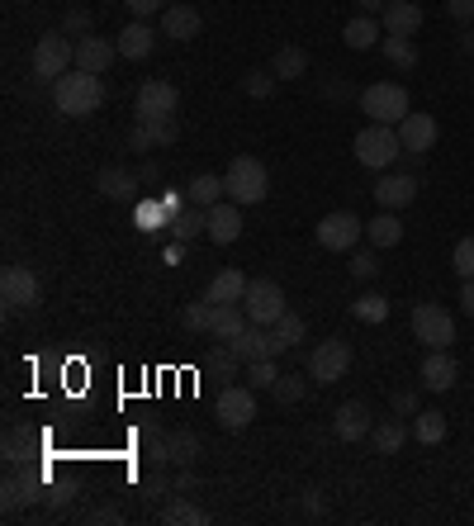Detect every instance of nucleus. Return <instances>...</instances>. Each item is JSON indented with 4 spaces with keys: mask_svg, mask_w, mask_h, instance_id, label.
Returning <instances> with one entry per match:
<instances>
[{
    "mask_svg": "<svg viewBox=\"0 0 474 526\" xmlns=\"http://www.w3.org/2000/svg\"><path fill=\"white\" fill-rule=\"evenodd\" d=\"M53 105L67 114V119H91L95 109L105 105V81L95 72H81L72 67L67 76H57L53 81Z\"/></svg>",
    "mask_w": 474,
    "mask_h": 526,
    "instance_id": "obj_1",
    "label": "nucleus"
},
{
    "mask_svg": "<svg viewBox=\"0 0 474 526\" xmlns=\"http://www.w3.org/2000/svg\"><path fill=\"white\" fill-rule=\"evenodd\" d=\"M351 152H356V162H361L365 171H389L394 157L403 152V138L394 124H365L361 133H356Z\"/></svg>",
    "mask_w": 474,
    "mask_h": 526,
    "instance_id": "obj_2",
    "label": "nucleus"
},
{
    "mask_svg": "<svg viewBox=\"0 0 474 526\" xmlns=\"http://www.w3.org/2000/svg\"><path fill=\"white\" fill-rule=\"evenodd\" d=\"M223 185H228V200L233 204H261L271 195V176L256 157H233L228 171H223Z\"/></svg>",
    "mask_w": 474,
    "mask_h": 526,
    "instance_id": "obj_3",
    "label": "nucleus"
},
{
    "mask_svg": "<svg viewBox=\"0 0 474 526\" xmlns=\"http://www.w3.org/2000/svg\"><path fill=\"white\" fill-rule=\"evenodd\" d=\"M67 67H76V43H67V34H62V29H53V34L38 38L34 57H29V72H34V81H48V86H53L57 76H67Z\"/></svg>",
    "mask_w": 474,
    "mask_h": 526,
    "instance_id": "obj_4",
    "label": "nucleus"
},
{
    "mask_svg": "<svg viewBox=\"0 0 474 526\" xmlns=\"http://www.w3.org/2000/svg\"><path fill=\"white\" fill-rule=\"evenodd\" d=\"M361 109L370 114V124H394V128L413 114V109H408V91H403L399 81H375V86H365Z\"/></svg>",
    "mask_w": 474,
    "mask_h": 526,
    "instance_id": "obj_5",
    "label": "nucleus"
},
{
    "mask_svg": "<svg viewBox=\"0 0 474 526\" xmlns=\"http://www.w3.org/2000/svg\"><path fill=\"white\" fill-rule=\"evenodd\" d=\"M0 304L10 313H34L43 304V285H38V275L29 266H5L0 275Z\"/></svg>",
    "mask_w": 474,
    "mask_h": 526,
    "instance_id": "obj_6",
    "label": "nucleus"
},
{
    "mask_svg": "<svg viewBox=\"0 0 474 526\" xmlns=\"http://www.w3.org/2000/svg\"><path fill=\"white\" fill-rule=\"evenodd\" d=\"M351 370V342L347 337H328L309 351V380L313 384H337Z\"/></svg>",
    "mask_w": 474,
    "mask_h": 526,
    "instance_id": "obj_7",
    "label": "nucleus"
},
{
    "mask_svg": "<svg viewBox=\"0 0 474 526\" xmlns=\"http://www.w3.org/2000/svg\"><path fill=\"white\" fill-rule=\"evenodd\" d=\"M313 237H318V247H323V252H356V242L365 237V223L351 214V209H337V214L318 218Z\"/></svg>",
    "mask_w": 474,
    "mask_h": 526,
    "instance_id": "obj_8",
    "label": "nucleus"
},
{
    "mask_svg": "<svg viewBox=\"0 0 474 526\" xmlns=\"http://www.w3.org/2000/svg\"><path fill=\"white\" fill-rule=\"evenodd\" d=\"M413 337H418L427 351H451V342H456V318L441 309V304H418V309H413Z\"/></svg>",
    "mask_w": 474,
    "mask_h": 526,
    "instance_id": "obj_9",
    "label": "nucleus"
},
{
    "mask_svg": "<svg viewBox=\"0 0 474 526\" xmlns=\"http://www.w3.org/2000/svg\"><path fill=\"white\" fill-rule=\"evenodd\" d=\"M214 413H219L223 432H247V427L256 422V394L247 389V384H223Z\"/></svg>",
    "mask_w": 474,
    "mask_h": 526,
    "instance_id": "obj_10",
    "label": "nucleus"
},
{
    "mask_svg": "<svg viewBox=\"0 0 474 526\" xmlns=\"http://www.w3.org/2000/svg\"><path fill=\"white\" fill-rule=\"evenodd\" d=\"M242 309H247V318L261 327H275L280 318H285V290L275 285V280H252L247 285V294H242Z\"/></svg>",
    "mask_w": 474,
    "mask_h": 526,
    "instance_id": "obj_11",
    "label": "nucleus"
},
{
    "mask_svg": "<svg viewBox=\"0 0 474 526\" xmlns=\"http://www.w3.org/2000/svg\"><path fill=\"white\" fill-rule=\"evenodd\" d=\"M38 489H43V474H29V470H19V465H10L5 484H0V508H5V517H15V512H24L29 503H38Z\"/></svg>",
    "mask_w": 474,
    "mask_h": 526,
    "instance_id": "obj_12",
    "label": "nucleus"
},
{
    "mask_svg": "<svg viewBox=\"0 0 474 526\" xmlns=\"http://www.w3.org/2000/svg\"><path fill=\"white\" fill-rule=\"evenodd\" d=\"M133 109H138V119H166V114L181 109V91H176L171 81H143Z\"/></svg>",
    "mask_w": 474,
    "mask_h": 526,
    "instance_id": "obj_13",
    "label": "nucleus"
},
{
    "mask_svg": "<svg viewBox=\"0 0 474 526\" xmlns=\"http://www.w3.org/2000/svg\"><path fill=\"white\" fill-rule=\"evenodd\" d=\"M176 138H181L176 114H166V119H138L133 133H128V147H133V152H152V147H171Z\"/></svg>",
    "mask_w": 474,
    "mask_h": 526,
    "instance_id": "obj_14",
    "label": "nucleus"
},
{
    "mask_svg": "<svg viewBox=\"0 0 474 526\" xmlns=\"http://www.w3.org/2000/svg\"><path fill=\"white\" fill-rule=\"evenodd\" d=\"M228 346H233V351H237V356H242L247 365H252V361H266V356H280V342H275V332H271V327H261V323H247Z\"/></svg>",
    "mask_w": 474,
    "mask_h": 526,
    "instance_id": "obj_15",
    "label": "nucleus"
},
{
    "mask_svg": "<svg viewBox=\"0 0 474 526\" xmlns=\"http://www.w3.org/2000/svg\"><path fill=\"white\" fill-rule=\"evenodd\" d=\"M114 57H119V43H110V38H76V67L81 72H95V76H105L114 67Z\"/></svg>",
    "mask_w": 474,
    "mask_h": 526,
    "instance_id": "obj_16",
    "label": "nucleus"
},
{
    "mask_svg": "<svg viewBox=\"0 0 474 526\" xmlns=\"http://www.w3.org/2000/svg\"><path fill=\"white\" fill-rule=\"evenodd\" d=\"M422 5L418 0H389L384 5V15H380V24H384V34H394V38H413L422 29Z\"/></svg>",
    "mask_w": 474,
    "mask_h": 526,
    "instance_id": "obj_17",
    "label": "nucleus"
},
{
    "mask_svg": "<svg viewBox=\"0 0 474 526\" xmlns=\"http://www.w3.org/2000/svg\"><path fill=\"white\" fill-rule=\"evenodd\" d=\"M399 138H403V152L427 157V152L437 147V119H432V114H408L399 124Z\"/></svg>",
    "mask_w": 474,
    "mask_h": 526,
    "instance_id": "obj_18",
    "label": "nucleus"
},
{
    "mask_svg": "<svg viewBox=\"0 0 474 526\" xmlns=\"http://www.w3.org/2000/svg\"><path fill=\"white\" fill-rule=\"evenodd\" d=\"M204 29V15L195 5H166L162 10V34L176 38V43H190V38H200Z\"/></svg>",
    "mask_w": 474,
    "mask_h": 526,
    "instance_id": "obj_19",
    "label": "nucleus"
},
{
    "mask_svg": "<svg viewBox=\"0 0 474 526\" xmlns=\"http://www.w3.org/2000/svg\"><path fill=\"white\" fill-rule=\"evenodd\" d=\"M332 436L337 441H365L370 436V408L365 403H342L337 413H332Z\"/></svg>",
    "mask_w": 474,
    "mask_h": 526,
    "instance_id": "obj_20",
    "label": "nucleus"
},
{
    "mask_svg": "<svg viewBox=\"0 0 474 526\" xmlns=\"http://www.w3.org/2000/svg\"><path fill=\"white\" fill-rule=\"evenodd\" d=\"M456 356L451 351H427V361H422V389H432V394H446L451 384H456Z\"/></svg>",
    "mask_w": 474,
    "mask_h": 526,
    "instance_id": "obj_21",
    "label": "nucleus"
},
{
    "mask_svg": "<svg viewBox=\"0 0 474 526\" xmlns=\"http://www.w3.org/2000/svg\"><path fill=\"white\" fill-rule=\"evenodd\" d=\"M114 43H119V57L143 62V57H152V48H157V34H152V24H147V19H133L124 34L114 38Z\"/></svg>",
    "mask_w": 474,
    "mask_h": 526,
    "instance_id": "obj_22",
    "label": "nucleus"
},
{
    "mask_svg": "<svg viewBox=\"0 0 474 526\" xmlns=\"http://www.w3.org/2000/svg\"><path fill=\"white\" fill-rule=\"evenodd\" d=\"M209 237L219 242V247H228V242H237L242 237V204H214L209 209Z\"/></svg>",
    "mask_w": 474,
    "mask_h": 526,
    "instance_id": "obj_23",
    "label": "nucleus"
},
{
    "mask_svg": "<svg viewBox=\"0 0 474 526\" xmlns=\"http://www.w3.org/2000/svg\"><path fill=\"white\" fill-rule=\"evenodd\" d=\"M95 185H100V195H105V200H133V190L143 185V176H138V171H128V166H105Z\"/></svg>",
    "mask_w": 474,
    "mask_h": 526,
    "instance_id": "obj_24",
    "label": "nucleus"
},
{
    "mask_svg": "<svg viewBox=\"0 0 474 526\" xmlns=\"http://www.w3.org/2000/svg\"><path fill=\"white\" fill-rule=\"evenodd\" d=\"M413 195H418L413 176H380V185H375V200L384 209H403V204H413Z\"/></svg>",
    "mask_w": 474,
    "mask_h": 526,
    "instance_id": "obj_25",
    "label": "nucleus"
},
{
    "mask_svg": "<svg viewBox=\"0 0 474 526\" xmlns=\"http://www.w3.org/2000/svg\"><path fill=\"white\" fill-rule=\"evenodd\" d=\"M247 275L242 271H219L214 280H209V290H204V299H214V304H242V294H247Z\"/></svg>",
    "mask_w": 474,
    "mask_h": 526,
    "instance_id": "obj_26",
    "label": "nucleus"
},
{
    "mask_svg": "<svg viewBox=\"0 0 474 526\" xmlns=\"http://www.w3.org/2000/svg\"><path fill=\"white\" fill-rule=\"evenodd\" d=\"M403 441H408V427H403V418H384L370 427V446H375V455H399Z\"/></svg>",
    "mask_w": 474,
    "mask_h": 526,
    "instance_id": "obj_27",
    "label": "nucleus"
},
{
    "mask_svg": "<svg viewBox=\"0 0 474 526\" xmlns=\"http://www.w3.org/2000/svg\"><path fill=\"white\" fill-rule=\"evenodd\" d=\"M380 34H384V24L375 15H356L347 29H342V43L356 48V53H365V48H375V43H380Z\"/></svg>",
    "mask_w": 474,
    "mask_h": 526,
    "instance_id": "obj_28",
    "label": "nucleus"
},
{
    "mask_svg": "<svg viewBox=\"0 0 474 526\" xmlns=\"http://www.w3.org/2000/svg\"><path fill=\"white\" fill-rule=\"evenodd\" d=\"M252 323L242 304H214V327H209V337H219V342H233L242 327Z\"/></svg>",
    "mask_w": 474,
    "mask_h": 526,
    "instance_id": "obj_29",
    "label": "nucleus"
},
{
    "mask_svg": "<svg viewBox=\"0 0 474 526\" xmlns=\"http://www.w3.org/2000/svg\"><path fill=\"white\" fill-rule=\"evenodd\" d=\"M223 195H228V185H223V176H195L190 181V190H185V200L195 204V209H214V204H223Z\"/></svg>",
    "mask_w": 474,
    "mask_h": 526,
    "instance_id": "obj_30",
    "label": "nucleus"
},
{
    "mask_svg": "<svg viewBox=\"0 0 474 526\" xmlns=\"http://www.w3.org/2000/svg\"><path fill=\"white\" fill-rule=\"evenodd\" d=\"M365 237H370V247L389 252V247H399V242H403V223L394 218V209H389V214H380V218H370V223H365Z\"/></svg>",
    "mask_w": 474,
    "mask_h": 526,
    "instance_id": "obj_31",
    "label": "nucleus"
},
{
    "mask_svg": "<svg viewBox=\"0 0 474 526\" xmlns=\"http://www.w3.org/2000/svg\"><path fill=\"white\" fill-rule=\"evenodd\" d=\"M162 522H171V526H209V512H204L200 503H190L185 493H176V498L162 508Z\"/></svg>",
    "mask_w": 474,
    "mask_h": 526,
    "instance_id": "obj_32",
    "label": "nucleus"
},
{
    "mask_svg": "<svg viewBox=\"0 0 474 526\" xmlns=\"http://www.w3.org/2000/svg\"><path fill=\"white\" fill-rule=\"evenodd\" d=\"M34 432L29 427H10L5 441H0V455H5V465H29V455H34Z\"/></svg>",
    "mask_w": 474,
    "mask_h": 526,
    "instance_id": "obj_33",
    "label": "nucleus"
},
{
    "mask_svg": "<svg viewBox=\"0 0 474 526\" xmlns=\"http://www.w3.org/2000/svg\"><path fill=\"white\" fill-rule=\"evenodd\" d=\"M271 72L280 76V81H294V76H304V72H309V53H304V48H294V43H285V48L275 53Z\"/></svg>",
    "mask_w": 474,
    "mask_h": 526,
    "instance_id": "obj_34",
    "label": "nucleus"
},
{
    "mask_svg": "<svg viewBox=\"0 0 474 526\" xmlns=\"http://www.w3.org/2000/svg\"><path fill=\"white\" fill-rule=\"evenodd\" d=\"M413 436H418L422 446H441L446 441V413H413Z\"/></svg>",
    "mask_w": 474,
    "mask_h": 526,
    "instance_id": "obj_35",
    "label": "nucleus"
},
{
    "mask_svg": "<svg viewBox=\"0 0 474 526\" xmlns=\"http://www.w3.org/2000/svg\"><path fill=\"white\" fill-rule=\"evenodd\" d=\"M200 460V436L190 432V427H181V432H171V465H181V470H190Z\"/></svg>",
    "mask_w": 474,
    "mask_h": 526,
    "instance_id": "obj_36",
    "label": "nucleus"
},
{
    "mask_svg": "<svg viewBox=\"0 0 474 526\" xmlns=\"http://www.w3.org/2000/svg\"><path fill=\"white\" fill-rule=\"evenodd\" d=\"M204 365H209V375H219V380H233V375H237V365H247V361H242V356H237L233 346L223 342V346H214V351L204 356Z\"/></svg>",
    "mask_w": 474,
    "mask_h": 526,
    "instance_id": "obj_37",
    "label": "nucleus"
},
{
    "mask_svg": "<svg viewBox=\"0 0 474 526\" xmlns=\"http://www.w3.org/2000/svg\"><path fill=\"white\" fill-rule=\"evenodd\" d=\"M380 48H384V57L394 62V67H418V48H413V38H394V34H384L380 38Z\"/></svg>",
    "mask_w": 474,
    "mask_h": 526,
    "instance_id": "obj_38",
    "label": "nucleus"
},
{
    "mask_svg": "<svg viewBox=\"0 0 474 526\" xmlns=\"http://www.w3.org/2000/svg\"><path fill=\"white\" fill-rule=\"evenodd\" d=\"M181 327L185 332H209V327H214V299H195V304H185Z\"/></svg>",
    "mask_w": 474,
    "mask_h": 526,
    "instance_id": "obj_39",
    "label": "nucleus"
},
{
    "mask_svg": "<svg viewBox=\"0 0 474 526\" xmlns=\"http://www.w3.org/2000/svg\"><path fill=\"white\" fill-rule=\"evenodd\" d=\"M351 318H356V323H384V318H389V299H384V294H361V299L351 304Z\"/></svg>",
    "mask_w": 474,
    "mask_h": 526,
    "instance_id": "obj_40",
    "label": "nucleus"
},
{
    "mask_svg": "<svg viewBox=\"0 0 474 526\" xmlns=\"http://www.w3.org/2000/svg\"><path fill=\"white\" fill-rule=\"evenodd\" d=\"M171 233L181 237V242H195L200 233H209V209H185V214L171 223Z\"/></svg>",
    "mask_w": 474,
    "mask_h": 526,
    "instance_id": "obj_41",
    "label": "nucleus"
},
{
    "mask_svg": "<svg viewBox=\"0 0 474 526\" xmlns=\"http://www.w3.org/2000/svg\"><path fill=\"white\" fill-rule=\"evenodd\" d=\"M309 384L313 380H304V375H280V380L271 384V394H275V403H304Z\"/></svg>",
    "mask_w": 474,
    "mask_h": 526,
    "instance_id": "obj_42",
    "label": "nucleus"
},
{
    "mask_svg": "<svg viewBox=\"0 0 474 526\" xmlns=\"http://www.w3.org/2000/svg\"><path fill=\"white\" fill-rule=\"evenodd\" d=\"M275 86H280V76L275 72H247L242 76V95H247V100H271Z\"/></svg>",
    "mask_w": 474,
    "mask_h": 526,
    "instance_id": "obj_43",
    "label": "nucleus"
},
{
    "mask_svg": "<svg viewBox=\"0 0 474 526\" xmlns=\"http://www.w3.org/2000/svg\"><path fill=\"white\" fill-rule=\"evenodd\" d=\"M271 332H275V342H280V351H290V346L304 342V318H299V313H285Z\"/></svg>",
    "mask_w": 474,
    "mask_h": 526,
    "instance_id": "obj_44",
    "label": "nucleus"
},
{
    "mask_svg": "<svg viewBox=\"0 0 474 526\" xmlns=\"http://www.w3.org/2000/svg\"><path fill=\"white\" fill-rule=\"evenodd\" d=\"M451 266H456L460 280H474V237H460L456 252H451Z\"/></svg>",
    "mask_w": 474,
    "mask_h": 526,
    "instance_id": "obj_45",
    "label": "nucleus"
},
{
    "mask_svg": "<svg viewBox=\"0 0 474 526\" xmlns=\"http://www.w3.org/2000/svg\"><path fill=\"white\" fill-rule=\"evenodd\" d=\"M247 380H252L256 389H271V384L280 380V365H275V356H266V361H252V365H247Z\"/></svg>",
    "mask_w": 474,
    "mask_h": 526,
    "instance_id": "obj_46",
    "label": "nucleus"
},
{
    "mask_svg": "<svg viewBox=\"0 0 474 526\" xmlns=\"http://www.w3.org/2000/svg\"><path fill=\"white\" fill-rule=\"evenodd\" d=\"M351 275H356V280H375V275H380L375 247H370V252H351Z\"/></svg>",
    "mask_w": 474,
    "mask_h": 526,
    "instance_id": "obj_47",
    "label": "nucleus"
},
{
    "mask_svg": "<svg viewBox=\"0 0 474 526\" xmlns=\"http://www.w3.org/2000/svg\"><path fill=\"white\" fill-rule=\"evenodd\" d=\"M62 34L86 38V34H91V15H86V10H67V19H62Z\"/></svg>",
    "mask_w": 474,
    "mask_h": 526,
    "instance_id": "obj_48",
    "label": "nucleus"
},
{
    "mask_svg": "<svg viewBox=\"0 0 474 526\" xmlns=\"http://www.w3.org/2000/svg\"><path fill=\"white\" fill-rule=\"evenodd\" d=\"M389 403H394V418H413L418 413V389H399Z\"/></svg>",
    "mask_w": 474,
    "mask_h": 526,
    "instance_id": "obj_49",
    "label": "nucleus"
},
{
    "mask_svg": "<svg viewBox=\"0 0 474 526\" xmlns=\"http://www.w3.org/2000/svg\"><path fill=\"white\" fill-rule=\"evenodd\" d=\"M157 223H166V228H171V218H166L162 204H138V228H157Z\"/></svg>",
    "mask_w": 474,
    "mask_h": 526,
    "instance_id": "obj_50",
    "label": "nucleus"
},
{
    "mask_svg": "<svg viewBox=\"0 0 474 526\" xmlns=\"http://www.w3.org/2000/svg\"><path fill=\"white\" fill-rule=\"evenodd\" d=\"M128 5V15L133 19H152V15H162L166 10V0H124Z\"/></svg>",
    "mask_w": 474,
    "mask_h": 526,
    "instance_id": "obj_51",
    "label": "nucleus"
},
{
    "mask_svg": "<svg viewBox=\"0 0 474 526\" xmlns=\"http://www.w3.org/2000/svg\"><path fill=\"white\" fill-rule=\"evenodd\" d=\"M166 493H171V484H166L162 474H152V479L143 484V498H147V503H162Z\"/></svg>",
    "mask_w": 474,
    "mask_h": 526,
    "instance_id": "obj_52",
    "label": "nucleus"
},
{
    "mask_svg": "<svg viewBox=\"0 0 474 526\" xmlns=\"http://www.w3.org/2000/svg\"><path fill=\"white\" fill-rule=\"evenodd\" d=\"M446 15L456 19V24H470V19H474V0H446Z\"/></svg>",
    "mask_w": 474,
    "mask_h": 526,
    "instance_id": "obj_53",
    "label": "nucleus"
},
{
    "mask_svg": "<svg viewBox=\"0 0 474 526\" xmlns=\"http://www.w3.org/2000/svg\"><path fill=\"white\" fill-rule=\"evenodd\" d=\"M460 309L474 318V280H460Z\"/></svg>",
    "mask_w": 474,
    "mask_h": 526,
    "instance_id": "obj_54",
    "label": "nucleus"
},
{
    "mask_svg": "<svg viewBox=\"0 0 474 526\" xmlns=\"http://www.w3.org/2000/svg\"><path fill=\"white\" fill-rule=\"evenodd\" d=\"M304 512H309V517H318V512H323V498H318V489H304Z\"/></svg>",
    "mask_w": 474,
    "mask_h": 526,
    "instance_id": "obj_55",
    "label": "nucleus"
},
{
    "mask_svg": "<svg viewBox=\"0 0 474 526\" xmlns=\"http://www.w3.org/2000/svg\"><path fill=\"white\" fill-rule=\"evenodd\" d=\"M138 176H143V185H157V181H162V166H157V162H143V171H138Z\"/></svg>",
    "mask_w": 474,
    "mask_h": 526,
    "instance_id": "obj_56",
    "label": "nucleus"
},
{
    "mask_svg": "<svg viewBox=\"0 0 474 526\" xmlns=\"http://www.w3.org/2000/svg\"><path fill=\"white\" fill-rule=\"evenodd\" d=\"M72 503V489H53L48 493V508H67Z\"/></svg>",
    "mask_w": 474,
    "mask_h": 526,
    "instance_id": "obj_57",
    "label": "nucleus"
},
{
    "mask_svg": "<svg viewBox=\"0 0 474 526\" xmlns=\"http://www.w3.org/2000/svg\"><path fill=\"white\" fill-rule=\"evenodd\" d=\"M356 5H361V15H384L389 0H356Z\"/></svg>",
    "mask_w": 474,
    "mask_h": 526,
    "instance_id": "obj_58",
    "label": "nucleus"
},
{
    "mask_svg": "<svg viewBox=\"0 0 474 526\" xmlns=\"http://www.w3.org/2000/svg\"><path fill=\"white\" fill-rule=\"evenodd\" d=\"M91 522H119V508H95Z\"/></svg>",
    "mask_w": 474,
    "mask_h": 526,
    "instance_id": "obj_59",
    "label": "nucleus"
},
{
    "mask_svg": "<svg viewBox=\"0 0 474 526\" xmlns=\"http://www.w3.org/2000/svg\"><path fill=\"white\" fill-rule=\"evenodd\" d=\"M470 57H474V34H470Z\"/></svg>",
    "mask_w": 474,
    "mask_h": 526,
    "instance_id": "obj_60",
    "label": "nucleus"
}]
</instances>
